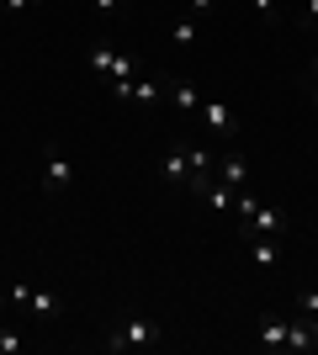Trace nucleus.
I'll list each match as a JSON object with an SVG mask.
<instances>
[{
  "instance_id": "9",
  "label": "nucleus",
  "mask_w": 318,
  "mask_h": 355,
  "mask_svg": "<svg viewBox=\"0 0 318 355\" xmlns=\"http://www.w3.org/2000/svg\"><path fill=\"white\" fill-rule=\"evenodd\" d=\"M202 122H207L212 133H239V112L228 101H202Z\"/></svg>"
},
{
  "instance_id": "22",
  "label": "nucleus",
  "mask_w": 318,
  "mask_h": 355,
  "mask_svg": "<svg viewBox=\"0 0 318 355\" xmlns=\"http://www.w3.org/2000/svg\"><path fill=\"white\" fill-rule=\"evenodd\" d=\"M122 6H133V0H96V16H117Z\"/></svg>"
},
{
  "instance_id": "24",
  "label": "nucleus",
  "mask_w": 318,
  "mask_h": 355,
  "mask_svg": "<svg viewBox=\"0 0 318 355\" xmlns=\"http://www.w3.org/2000/svg\"><path fill=\"white\" fill-rule=\"evenodd\" d=\"M308 101H313V112H318V80H308Z\"/></svg>"
},
{
  "instance_id": "25",
  "label": "nucleus",
  "mask_w": 318,
  "mask_h": 355,
  "mask_svg": "<svg viewBox=\"0 0 318 355\" xmlns=\"http://www.w3.org/2000/svg\"><path fill=\"white\" fill-rule=\"evenodd\" d=\"M6 302H11V297H6V286H0V313H6Z\"/></svg>"
},
{
  "instance_id": "3",
  "label": "nucleus",
  "mask_w": 318,
  "mask_h": 355,
  "mask_svg": "<svg viewBox=\"0 0 318 355\" xmlns=\"http://www.w3.org/2000/svg\"><path fill=\"white\" fill-rule=\"evenodd\" d=\"M244 239V254H249V266L255 270H276L281 266V244L271 234H239Z\"/></svg>"
},
{
  "instance_id": "20",
  "label": "nucleus",
  "mask_w": 318,
  "mask_h": 355,
  "mask_svg": "<svg viewBox=\"0 0 318 355\" xmlns=\"http://www.w3.org/2000/svg\"><path fill=\"white\" fill-rule=\"evenodd\" d=\"M37 6H43V0H0L6 16H27V11H37Z\"/></svg>"
},
{
  "instance_id": "19",
  "label": "nucleus",
  "mask_w": 318,
  "mask_h": 355,
  "mask_svg": "<svg viewBox=\"0 0 318 355\" xmlns=\"http://www.w3.org/2000/svg\"><path fill=\"white\" fill-rule=\"evenodd\" d=\"M6 297H11V308H21V313H27V297H32V286H27V282H11V286H6Z\"/></svg>"
},
{
  "instance_id": "17",
  "label": "nucleus",
  "mask_w": 318,
  "mask_h": 355,
  "mask_svg": "<svg viewBox=\"0 0 318 355\" xmlns=\"http://www.w3.org/2000/svg\"><path fill=\"white\" fill-rule=\"evenodd\" d=\"M249 11H255L260 21H276V16H281V0H249Z\"/></svg>"
},
{
  "instance_id": "6",
  "label": "nucleus",
  "mask_w": 318,
  "mask_h": 355,
  "mask_svg": "<svg viewBox=\"0 0 318 355\" xmlns=\"http://www.w3.org/2000/svg\"><path fill=\"white\" fill-rule=\"evenodd\" d=\"M239 234H271V239H281V234H287V212H276V207L260 202L249 218H239Z\"/></svg>"
},
{
  "instance_id": "26",
  "label": "nucleus",
  "mask_w": 318,
  "mask_h": 355,
  "mask_svg": "<svg viewBox=\"0 0 318 355\" xmlns=\"http://www.w3.org/2000/svg\"><path fill=\"white\" fill-rule=\"evenodd\" d=\"M308 80H318V53H313V74H308Z\"/></svg>"
},
{
  "instance_id": "27",
  "label": "nucleus",
  "mask_w": 318,
  "mask_h": 355,
  "mask_svg": "<svg viewBox=\"0 0 318 355\" xmlns=\"http://www.w3.org/2000/svg\"><path fill=\"white\" fill-rule=\"evenodd\" d=\"M313 329H318V313H313Z\"/></svg>"
},
{
  "instance_id": "4",
  "label": "nucleus",
  "mask_w": 318,
  "mask_h": 355,
  "mask_svg": "<svg viewBox=\"0 0 318 355\" xmlns=\"http://www.w3.org/2000/svg\"><path fill=\"white\" fill-rule=\"evenodd\" d=\"M159 85H165L170 106H175L181 117H197V112H202V96H197V85H191V80H181V74H165Z\"/></svg>"
},
{
  "instance_id": "11",
  "label": "nucleus",
  "mask_w": 318,
  "mask_h": 355,
  "mask_svg": "<svg viewBox=\"0 0 318 355\" xmlns=\"http://www.w3.org/2000/svg\"><path fill=\"white\" fill-rule=\"evenodd\" d=\"M233 186H223V180H207V186H202V202H207L212 212H233Z\"/></svg>"
},
{
  "instance_id": "14",
  "label": "nucleus",
  "mask_w": 318,
  "mask_h": 355,
  "mask_svg": "<svg viewBox=\"0 0 318 355\" xmlns=\"http://www.w3.org/2000/svg\"><path fill=\"white\" fill-rule=\"evenodd\" d=\"M112 59H117V48H112V43H96L91 53H85V64H91L96 74H112Z\"/></svg>"
},
{
  "instance_id": "23",
  "label": "nucleus",
  "mask_w": 318,
  "mask_h": 355,
  "mask_svg": "<svg viewBox=\"0 0 318 355\" xmlns=\"http://www.w3.org/2000/svg\"><path fill=\"white\" fill-rule=\"evenodd\" d=\"M303 11H308V27L318 21V0H303Z\"/></svg>"
},
{
  "instance_id": "7",
  "label": "nucleus",
  "mask_w": 318,
  "mask_h": 355,
  "mask_svg": "<svg viewBox=\"0 0 318 355\" xmlns=\"http://www.w3.org/2000/svg\"><path fill=\"white\" fill-rule=\"evenodd\" d=\"M287 350H292V355L318 350V329H313V318H303V313H287Z\"/></svg>"
},
{
  "instance_id": "18",
  "label": "nucleus",
  "mask_w": 318,
  "mask_h": 355,
  "mask_svg": "<svg viewBox=\"0 0 318 355\" xmlns=\"http://www.w3.org/2000/svg\"><path fill=\"white\" fill-rule=\"evenodd\" d=\"M21 345H27V340H21V329H0V355H16Z\"/></svg>"
},
{
  "instance_id": "2",
  "label": "nucleus",
  "mask_w": 318,
  "mask_h": 355,
  "mask_svg": "<svg viewBox=\"0 0 318 355\" xmlns=\"http://www.w3.org/2000/svg\"><path fill=\"white\" fill-rule=\"evenodd\" d=\"M37 186H43L48 196H64L69 186H75V164H69L64 148H48V154H43V164H37Z\"/></svg>"
},
{
  "instance_id": "12",
  "label": "nucleus",
  "mask_w": 318,
  "mask_h": 355,
  "mask_svg": "<svg viewBox=\"0 0 318 355\" xmlns=\"http://www.w3.org/2000/svg\"><path fill=\"white\" fill-rule=\"evenodd\" d=\"M27 313H32V318H43V324H53V318H59V297H53V292H32Z\"/></svg>"
},
{
  "instance_id": "8",
  "label": "nucleus",
  "mask_w": 318,
  "mask_h": 355,
  "mask_svg": "<svg viewBox=\"0 0 318 355\" xmlns=\"http://www.w3.org/2000/svg\"><path fill=\"white\" fill-rule=\"evenodd\" d=\"M212 180H223V186L244 191V180H249V159H244V154H218V164H212Z\"/></svg>"
},
{
  "instance_id": "13",
  "label": "nucleus",
  "mask_w": 318,
  "mask_h": 355,
  "mask_svg": "<svg viewBox=\"0 0 318 355\" xmlns=\"http://www.w3.org/2000/svg\"><path fill=\"white\" fill-rule=\"evenodd\" d=\"M159 96H165L159 80H133V106H159Z\"/></svg>"
},
{
  "instance_id": "21",
  "label": "nucleus",
  "mask_w": 318,
  "mask_h": 355,
  "mask_svg": "<svg viewBox=\"0 0 318 355\" xmlns=\"http://www.w3.org/2000/svg\"><path fill=\"white\" fill-rule=\"evenodd\" d=\"M212 6H218V0H186V16H197V21H202V16H212Z\"/></svg>"
},
{
  "instance_id": "1",
  "label": "nucleus",
  "mask_w": 318,
  "mask_h": 355,
  "mask_svg": "<svg viewBox=\"0 0 318 355\" xmlns=\"http://www.w3.org/2000/svg\"><path fill=\"white\" fill-rule=\"evenodd\" d=\"M154 340H159V318H149V313H127V318H117V324L106 329V350L112 355L149 350Z\"/></svg>"
},
{
  "instance_id": "10",
  "label": "nucleus",
  "mask_w": 318,
  "mask_h": 355,
  "mask_svg": "<svg viewBox=\"0 0 318 355\" xmlns=\"http://www.w3.org/2000/svg\"><path fill=\"white\" fill-rule=\"evenodd\" d=\"M159 175L170 180V186H186V180H191V154H186V144H175L165 154V164H159Z\"/></svg>"
},
{
  "instance_id": "16",
  "label": "nucleus",
  "mask_w": 318,
  "mask_h": 355,
  "mask_svg": "<svg viewBox=\"0 0 318 355\" xmlns=\"http://www.w3.org/2000/svg\"><path fill=\"white\" fill-rule=\"evenodd\" d=\"M106 80H138V59H133V53H117V59H112V74H106Z\"/></svg>"
},
{
  "instance_id": "15",
  "label": "nucleus",
  "mask_w": 318,
  "mask_h": 355,
  "mask_svg": "<svg viewBox=\"0 0 318 355\" xmlns=\"http://www.w3.org/2000/svg\"><path fill=\"white\" fill-rule=\"evenodd\" d=\"M197 32H202V21H197V16H181V21L170 27V43H197Z\"/></svg>"
},
{
  "instance_id": "5",
  "label": "nucleus",
  "mask_w": 318,
  "mask_h": 355,
  "mask_svg": "<svg viewBox=\"0 0 318 355\" xmlns=\"http://www.w3.org/2000/svg\"><path fill=\"white\" fill-rule=\"evenodd\" d=\"M255 345L265 355H281V350H287V313H265V318L255 324Z\"/></svg>"
}]
</instances>
